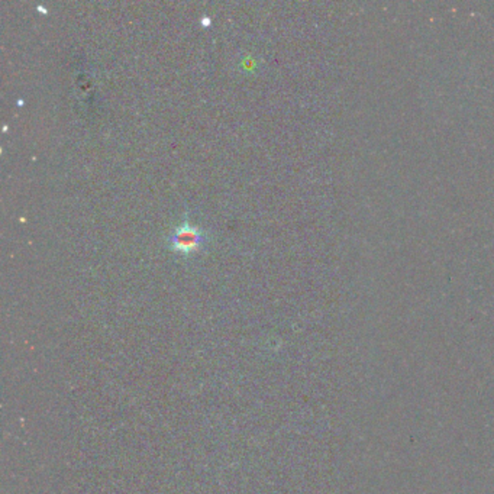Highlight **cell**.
Returning a JSON list of instances; mask_svg holds the SVG:
<instances>
[{"mask_svg":"<svg viewBox=\"0 0 494 494\" xmlns=\"http://www.w3.org/2000/svg\"><path fill=\"white\" fill-rule=\"evenodd\" d=\"M203 241L205 235L202 234L200 229L193 226L187 221L175 229L168 239L171 248L182 254H193L199 251V248L203 245Z\"/></svg>","mask_w":494,"mask_h":494,"instance_id":"1","label":"cell"}]
</instances>
